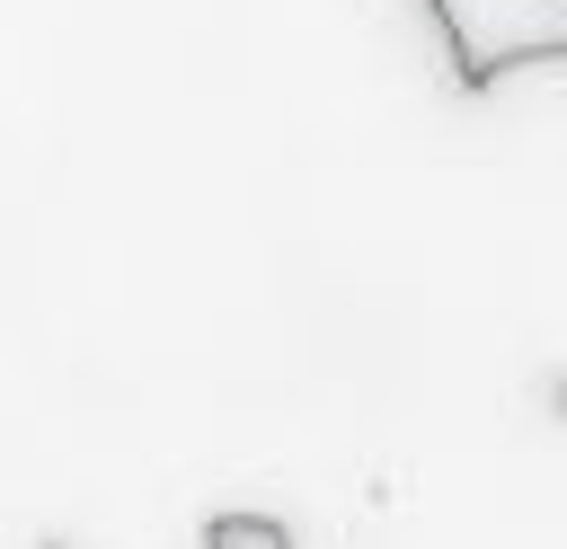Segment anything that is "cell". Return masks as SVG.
<instances>
[{
	"mask_svg": "<svg viewBox=\"0 0 567 549\" xmlns=\"http://www.w3.org/2000/svg\"><path fill=\"white\" fill-rule=\"evenodd\" d=\"M204 549H301L275 514H248V505H230V514H213L204 522Z\"/></svg>",
	"mask_w": 567,
	"mask_h": 549,
	"instance_id": "2",
	"label": "cell"
},
{
	"mask_svg": "<svg viewBox=\"0 0 567 549\" xmlns=\"http://www.w3.org/2000/svg\"><path fill=\"white\" fill-rule=\"evenodd\" d=\"M452 53V80L487 97L532 62H567V0H425Z\"/></svg>",
	"mask_w": 567,
	"mask_h": 549,
	"instance_id": "1",
	"label": "cell"
}]
</instances>
